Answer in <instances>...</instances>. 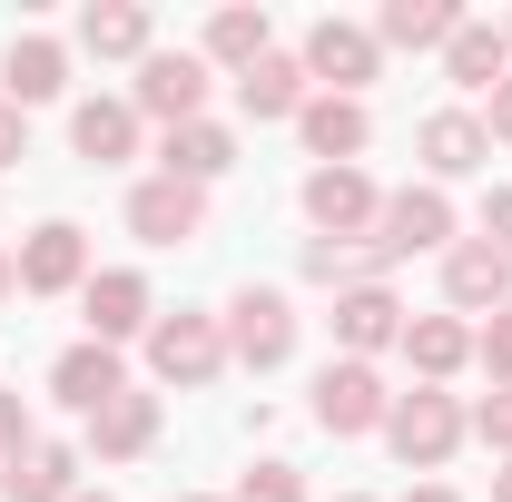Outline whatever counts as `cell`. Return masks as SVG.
I'll use <instances>...</instances> for the list:
<instances>
[{
	"label": "cell",
	"mask_w": 512,
	"mask_h": 502,
	"mask_svg": "<svg viewBox=\"0 0 512 502\" xmlns=\"http://www.w3.org/2000/svg\"><path fill=\"white\" fill-rule=\"evenodd\" d=\"M384 443H394L404 463H444L453 443H463V414H453V394H434V384H424V394H404V404L384 414Z\"/></svg>",
	"instance_id": "cell-1"
},
{
	"label": "cell",
	"mask_w": 512,
	"mask_h": 502,
	"mask_svg": "<svg viewBox=\"0 0 512 502\" xmlns=\"http://www.w3.org/2000/svg\"><path fill=\"white\" fill-rule=\"evenodd\" d=\"M384 414H394V404H384L375 365L345 355V365H325V375H316V424H325V434H375Z\"/></svg>",
	"instance_id": "cell-2"
},
{
	"label": "cell",
	"mask_w": 512,
	"mask_h": 502,
	"mask_svg": "<svg viewBox=\"0 0 512 502\" xmlns=\"http://www.w3.org/2000/svg\"><path fill=\"white\" fill-rule=\"evenodd\" d=\"M197 99H207V60H197V50H148V60H138V109H148V119L188 128Z\"/></svg>",
	"instance_id": "cell-3"
},
{
	"label": "cell",
	"mask_w": 512,
	"mask_h": 502,
	"mask_svg": "<svg viewBox=\"0 0 512 502\" xmlns=\"http://www.w3.org/2000/svg\"><path fill=\"white\" fill-rule=\"evenodd\" d=\"M128 227H138L148 247H188L197 227H207V197H197L188 178H148V188L128 197Z\"/></svg>",
	"instance_id": "cell-4"
},
{
	"label": "cell",
	"mask_w": 512,
	"mask_h": 502,
	"mask_svg": "<svg viewBox=\"0 0 512 502\" xmlns=\"http://www.w3.org/2000/svg\"><path fill=\"white\" fill-rule=\"evenodd\" d=\"M148 365H158L168 384H207L217 365H227V335H217L207 315H168V325L148 335Z\"/></svg>",
	"instance_id": "cell-5"
},
{
	"label": "cell",
	"mask_w": 512,
	"mask_h": 502,
	"mask_svg": "<svg viewBox=\"0 0 512 502\" xmlns=\"http://www.w3.org/2000/svg\"><path fill=\"white\" fill-rule=\"evenodd\" d=\"M227 315H237V325H227V345L247 355L256 375L296 355V306H286V296H256V286H247V296H237V306H227Z\"/></svg>",
	"instance_id": "cell-6"
},
{
	"label": "cell",
	"mask_w": 512,
	"mask_h": 502,
	"mask_svg": "<svg viewBox=\"0 0 512 502\" xmlns=\"http://www.w3.org/2000/svg\"><path fill=\"white\" fill-rule=\"evenodd\" d=\"M375 227H384V237H375L384 256H414V247H444V237H453V207H444V188H404V197L375 207Z\"/></svg>",
	"instance_id": "cell-7"
},
{
	"label": "cell",
	"mask_w": 512,
	"mask_h": 502,
	"mask_svg": "<svg viewBox=\"0 0 512 502\" xmlns=\"http://www.w3.org/2000/svg\"><path fill=\"white\" fill-rule=\"evenodd\" d=\"M375 60H384V40H375V30H355V20H316V40H306V69L335 79V89H365Z\"/></svg>",
	"instance_id": "cell-8"
},
{
	"label": "cell",
	"mask_w": 512,
	"mask_h": 502,
	"mask_svg": "<svg viewBox=\"0 0 512 502\" xmlns=\"http://www.w3.org/2000/svg\"><path fill=\"white\" fill-rule=\"evenodd\" d=\"M79 276H89V247H79L69 217H50V227L20 247V286H30V296H60V286H79Z\"/></svg>",
	"instance_id": "cell-9"
},
{
	"label": "cell",
	"mask_w": 512,
	"mask_h": 502,
	"mask_svg": "<svg viewBox=\"0 0 512 502\" xmlns=\"http://www.w3.org/2000/svg\"><path fill=\"white\" fill-rule=\"evenodd\" d=\"M0 89H10V109H30V99H60L69 89V50L60 40H10V60H0Z\"/></svg>",
	"instance_id": "cell-10"
},
{
	"label": "cell",
	"mask_w": 512,
	"mask_h": 502,
	"mask_svg": "<svg viewBox=\"0 0 512 502\" xmlns=\"http://www.w3.org/2000/svg\"><path fill=\"white\" fill-rule=\"evenodd\" d=\"M50 394H60V404H79V414L119 404V394H128V384H119V355H109V345H69L60 365H50Z\"/></svg>",
	"instance_id": "cell-11"
},
{
	"label": "cell",
	"mask_w": 512,
	"mask_h": 502,
	"mask_svg": "<svg viewBox=\"0 0 512 502\" xmlns=\"http://www.w3.org/2000/svg\"><path fill=\"white\" fill-rule=\"evenodd\" d=\"M69 138H79V158H89V168H119L128 148H138V109H128V99H79Z\"/></svg>",
	"instance_id": "cell-12"
},
{
	"label": "cell",
	"mask_w": 512,
	"mask_h": 502,
	"mask_svg": "<svg viewBox=\"0 0 512 502\" xmlns=\"http://www.w3.org/2000/svg\"><path fill=\"white\" fill-rule=\"evenodd\" d=\"M148 325V276H89V345H119V335H138Z\"/></svg>",
	"instance_id": "cell-13"
},
{
	"label": "cell",
	"mask_w": 512,
	"mask_h": 502,
	"mask_svg": "<svg viewBox=\"0 0 512 502\" xmlns=\"http://www.w3.org/2000/svg\"><path fill=\"white\" fill-rule=\"evenodd\" d=\"M335 335H345V355L365 365L375 345H394V335H404V306H394L384 286H355V296H335Z\"/></svg>",
	"instance_id": "cell-14"
},
{
	"label": "cell",
	"mask_w": 512,
	"mask_h": 502,
	"mask_svg": "<svg viewBox=\"0 0 512 502\" xmlns=\"http://www.w3.org/2000/svg\"><path fill=\"white\" fill-rule=\"evenodd\" d=\"M296 128H306V148H316L325 168H345V158L375 138V119H365L355 99H306V109H296Z\"/></svg>",
	"instance_id": "cell-15"
},
{
	"label": "cell",
	"mask_w": 512,
	"mask_h": 502,
	"mask_svg": "<svg viewBox=\"0 0 512 502\" xmlns=\"http://www.w3.org/2000/svg\"><path fill=\"white\" fill-rule=\"evenodd\" d=\"M375 207H384V197L365 188L355 168H316V178H306V217H316L325 237H345V227H365Z\"/></svg>",
	"instance_id": "cell-16"
},
{
	"label": "cell",
	"mask_w": 512,
	"mask_h": 502,
	"mask_svg": "<svg viewBox=\"0 0 512 502\" xmlns=\"http://www.w3.org/2000/svg\"><path fill=\"white\" fill-rule=\"evenodd\" d=\"M237 109H247V119H286V109H306V60H276V50H266L256 69H237Z\"/></svg>",
	"instance_id": "cell-17"
},
{
	"label": "cell",
	"mask_w": 512,
	"mask_h": 502,
	"mask_svg": "<svg viewBox=\"0 0 512 502\" xmlns=\"http://www.w3.org/2000/svg\"><path fill=\"white\" fill-rule=\"evenodd\" d=\"M444 286H453V306H503L512 296V256L483 237V247H453L444 256Z\"/></svg>",
	"instance_id": "cell-18"
},
{
	"label": "cell",
	"mask_w": 512,
	"mask_h": 502,
	"mask_svg": "<svg viewBox=\"0 0 512 502\" xmlns=\"http://www.w3.org/2000/svg\"><path fill=\"white\" fill-rule=\"evenodd\" d=\"M483 158H493L483 119H463V109H434V119H424V168H434V178H463V168H483Z\"/></svg>",
	"instance_id": "cell-19"
},
{
	"label": "cell",
	"mask_w": 512,
	"mask_h": 502,
	"mask_svg": "<svg viewBox=\"0 0 512 502\" xmlns=\"http://www.w3.org/2000/svg\"><path fill=\"white\" fill-rule=\"evenodd\" d=\"M444 69L463 79V89H503V79H512V40L483 30V20H463V30L444 40Z\"/></svg>",
	"instance_id": "cell-20"
},
{
	"label": "cell",
	"mask_w": 512,
	"mask_h": 502,
	"mask_svg": "<svg viewBox=\"0 0 512 502\" xmlns=\"http://www.w3.org/2000/svg\"><path fill=\"white\" fill-rule=\"evenodd\" d=\"M227 168H237V138H227V128H207V119L168 128V178L207 188V178H227Z\"/></svg>",
	"instance_id": "cell-21"
},
{
	"label": "cell",
	"mask_w": 512,
	"mask_h": 502,
	"mask_svg": "<svg viewBox=\"0 0 512 502\" xmlns=\"http://www.w3.org/2000/svg\"><path fill=\"white\" fill-rule=\"evenodd\" d=\"M10 502H79V453L30 443V453L10 463Z\"/></svg>",
	"instance_id": "cell-22"
},
{
	"label": "cell",
	"mask_w": 512,
	"mask_h": 502,
	"mask_svg": "<svg viewBox=\"0 0 512 502\" xmlns=\"http://www.w3.org/2000/svg\"><path fill=\"white\" fill-rule=\"evenodd\" d=\"M453 30H463L453 0H384V20H375V40H394V50H434Z\"/></svg>",
	"instance_id": "cell-23"
},
{
	"label": "cell",
	"mask_w": 512,
	"mask_h": 502,
	"mask_svg": "<svg viewBox=\"0 0 512 502\" xmlns=\"http://www.w3.org/2000/svg\"><path fill=\"white\" fill-rule=\"evenodd\" d=\"M89 443H99V453H148V443H158V404H148V394L99 404V414H89Z\"/></svg>",
	"instance_id": "cell-24"
},
{
	"label": "cell",
	"mask_w": 512,
	"mask_h": 502,
	"mask_svg": "<svg viewBox=\"0 0 512 502\" xmlns=\"http://www.w3.org/2000/svg\"><path fill=\"white\" fill-rule=\"evenodd\" d=\"M79 40H89L99 60H138V50H148V10H128V0H109V10H79Z\"/></svg>",
	"instance_id": "cell-25"
},
{
	"label": "cell",
	"mask_w": 512,
	"mask_h": 502,
	"mask_svg": "<svg viewBox=\"0 0 512 502\" xmlns=\"http://www.w3.org/2000/svg\"><path fill=\"white\" fill-rule=\"evenodd\" d=\"M404 355H414L424 375H453V365L473 355V335H463L453 315H414V325H404Z\"/></svg>",
	"instance_id": "cell-26"
},
{
	"label": "cell",
	"mask_w": 512,
	"mask_h": 502,
	"mask_svg": "<svg viewBox=\"0 0 512 502\" xmlns=\"http://www.w3.org/2000/svg\"><path fill=\"white\" fill-rule=\"evenodd\" d=\"M207 60L256 69V60H266V10H217V20H207Z\"/></svg>",
	"instance_id": "cell-27"
},
{
	"label": "cell",
	"mask_w": 512,
	"mask_h": 502,
	"mask_svg": "<svg viewBox=\"0 0 512 502\" xmlns=\"http://www.w3.org/2000/svg\"><path fill=\"white\" fill-rule=\"evenodd\" d=\"M237 502H306V483H296L286 463H256L247 483H237Z\"/></svg>",
	"instance_id": "cell-28"
},
{
	"label": "cell",
	"mask_w": 512,
	"mask_h": 502,
	"mask_svg": "<svg viewBox=\"0 0 512 502\" xmlns=\"http://www.w3.org/2000/svg\"><path fill=\"white\" fill-rule=\"evenodd\" d=\"M30 453V414H20V394H0V463H20Z\"/></svg>",
	"instance_id": "cell-29"
},
{
	"label": "cell",
	"mask_w": 512,
	"mask_h": 502,
	"mask_svg": "<svg viewBox=\"0 0 512 502\" xmlns=\"http://www.w3.org/2000/svg\"><path fill=\"white\" fill-rule=\"evenodd\" d=\"M483 365H493V375H503V384H512V306H503V315H493V325H483Z\"/></svg>",
	"instance_id": "cell-30"
},
{
	"label": "cell",
	"mask_w": 512,
	"mask_h": 502,
	"mask_svg": "<svg viewBox=\"0 0 512 502\" xmlns=\"http://www.w3.org/2000/svg\"><path fill=\"white\" fill-rule=\"evenodd\" d=\"M483 237L512 256V188H493V207H483Z\"/></svg>",
	"instance_id": "cell-31"
},
{
	"label": "cell",
	"mask_w": 512,
	"mask_h": 502,
	"mask_svg": "<svg viewBox=\"0 0 512 502\" xmlns=\"http://www.w3.org/2000/svg\"><path fill=\"white\" fill-rule=\"evenodd\" d=\"M483 443H503V453H512V384L493 394V404H483Z\"/></svg>",
	"instance_id": "cell-32"
},
{
	"label": "cell",
	"mask_w": 512,
	"mask_h": 502,
	"mask_svg": "<svg viewBox=\"0 0 512 502\" xmlns=\"http://www.w3.org/2000/svg\"><path fill=\"white\" fill-rule=\"evenodd\" d=\"M10 158H30V128H20V109H10V99H0V168H10Z\"/></svg>",
	"instance_id": "cell-33"
},
{
	"label": "cell",
	"mask_w": 512,
	"mask_h": 502,
	"mask_svg": "<svg viewBox=\"0 0 512 502\" xmlns=\"http://www.w3.org/2000/svg\"><path fill=\"white\" fill-rule=\"evenodd\" d=\"M483 138H512V79L493 89V119H483Z\"/></svg>",
	"instance_id": "cell-34"
},
{
	"label": "cell",
	"mask_w": 512,
	"mask_h": 502,
	"mask_svg": "<svg viewBox=\"0 0 512 502\" xmlns=\"http://www.w3.org/2000/svg\"><path fill=\"white\" fill-rule=\"evenodd\" d=\"M404 502H453V493H444V483H424V493H404Z\"/></svg>",
	"instance_id": "cell-35"
},
{
	"label": "cell",
	"mask_w": 512,
	"mask_h": 502,
	"mask_svg": "<svg viewBox=\"0 0 512 502\" xmlns=\"http://www.w3.org/2000/svg\"><path fill=\"white\" fill-rule=\"evenodd\" d=\"M493 502H512V463H503V473H493Z\"/></svg>",
	"instance_id": "cell-36"
},
{
	"label": "cell",
	"mask_w": 512,
	"mask_h": 502,
	"mask_svg": "<svg viewBox=\"0 0 512 502\" xmlns=\"http://www.w3.org/2000/svg\"><path fill=\"white\" fill-rule=\"evenodd\" d=\"M10 286H20V266H10V256H0V296H10Z\"/></svg>",
	"instance_id": "cell-37"
},
{
	"label": "cell",
	"mask_w": 512,
	"mask_h": 502,
	"mask_svg": "<svg viewBox=\"0 0 512 502\" xmlns=\"http://www.w3.org/2000/svg\"><path fill=\"white\" fill-rule=\"evenodd\" d=\"M79 502H109V493H79Z\"/></svg>",
	"instance_id": "cell-38"
},
{
	"label": "cell",
	"mask_w": 512,
	"mask_h": 502,
	"mask_svg": "<svg viewBox=\"0 0 512 502\" xmlns=\"http://www.w3.org/2000/svg\"><path fill=\"white\" fill-rule=\"evenodd\" d=\"M503 40H512V30H503Z\"/></svg>",
	"instance_id": "cell-39"
}]
</instances>
